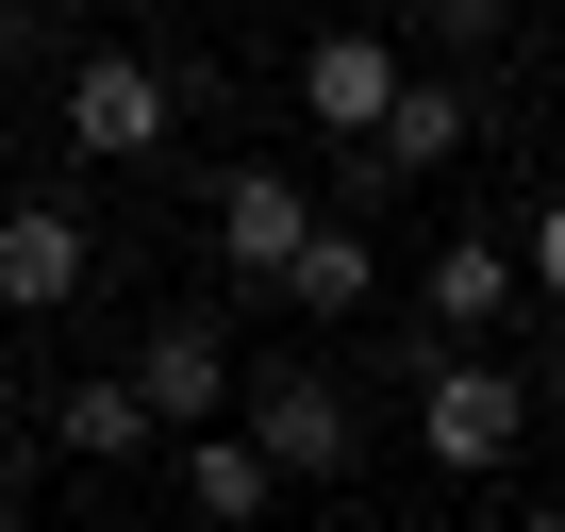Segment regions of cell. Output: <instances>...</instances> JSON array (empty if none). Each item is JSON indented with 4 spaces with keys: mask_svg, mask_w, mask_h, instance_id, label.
<instances>
[{
    "mask_svg": "<svg viewBox=\"0 0 565 532\" xmlns=\"http://www.w3.org/2000/svg\"><path fill=\"white\" fill-rule=\"evenodd\" d=\"M249 449H266L282 482H350V466H366V416H350V383H333L317 350H282V366H249Z\"/></svg>",
    "mask_w": 565,
    "mask_h": 532,
    "instance_id": "obj_1",
    "label": "cell"
},
{
    "mask_svg": "<svg viewBox=\"0 0 565 532\" xmlns=\"http://www.w3.org/2000/svg\"><path fill=\"white\" fill-rule=\"evenodd\" d=\"M515 433H532V366H515V350H449V366L416 383V449H433V466L482 482V466H515Z\"/></svg>",
    "mask_w": 565,
    "mask_h": 532,
    "instance_id": "obj_2",
    "label": "cell"
},
{
    "mask_svg": "<svg viewBox=\"0 0 565 532\" xmlns=\"http://www.w3.org/2000/svg\"><path fill=\"white\" fill-rule=\"evenodd\" d=\"M167 117H183V67H150V51H67V150H84V167H150Z\"/></svg>",
    "mask_w": 565,
    "mask_h": 532,
    "instance_id": "obj_3",
    "label": "cell"
},
{
    "mask_svg": "<svg viewBox=\"0 0 565 532\" xmlns=\"http://www.w3.org/2000/svg\"><path fill=\"white\" fill-rule=\"evenodd\" d=\"M200 249H216V284L282 300V284H300V249H317V200L282 183V167H233V183L200 200Z\"/></svg>",
    "mask_w": 565,
    "mask_h": 532,
    "instance_id": "obj_4",
    "label": "cell"
},
{
    "mask_svg": "<svg viewBox=\"0 0 565 532\" xmlns=\"http://www.w3.org/2000/svg\"><path fill=\"white\" fill-rule=\"evenodd\" d=\"M399 100H416V51H399V34H366V18H350V34H317V51H300V117H317L333 150H383V134H399Z\"/></svg>",
    "mask_w": 565,
    "mask_h": 532,
    "instance_id": "obj_5",
    "label": "cell"
},
{
    "mask_svg": "<svg viewBox=\"0 0 565 532\" xmlns=\"http://www.w3.org/2000/svg\"><path fill=\"white\" fill-rule=\"evenodd\" d=\"M515 300H532V249H515L499 216H466V233H449V249L416 266V333H433V350H482V333H499Z\"/></svg>",
    "mask_w": 565,
    "mask_h": 532,
    "instance_id": "obj_6",
    "label": "cell"
},
{
    "mask_svg": "<svg viewBox=\"0 0 565 532\" xmlns=\"http://www.w3.org/2000/svg\"><path fill=\"white\" fill-rule=\"evenodd\" d=\"M134 400H150L167 433H233V416H249V366L216 350V317H150V333H134Z\"/></svg>",
    "mask_w": 565,
    "mask_h": 532,
    "instance_id": "obj_7",
    "label": "cell"
},
{
    "mask_svg": "<svg viewBox=\"0 0 565 532\" xmlns=\"http://www.w3.org/2000/svg\"><path fill=\"white\" fill-rule=\"evenodd\" d=\"M100 300V233L67 200H0V317H67Z\"/></svg>",
    "mask_w": 565,
    "mask_h": 532,
    "instance_id": "obj_8",
    "label": "cell"
},
{
    "mask_svg": "<svg viewBox=\"0 0 565 532\" xmlns=\"http://www.w3.org/2000/svg\"><path fill=\"white\" fill-rule=\"evenodd\" d=\"M282 499H300V482L249 449V416H233V433H183V515H200V532H266Z\"/></svg>",
    "mask_w": 565,
    "mask_h": 532,
    "instance_id": "obj_9",
    "label": "cell"
},
{
    "mask_svg": "<svg viewBox=\"0 0 565 532\" xmlns=\"http://www.w3.org/2000/svg\"><path fill=\"white\" fill-rule=\"evenodd\" d=\"M150 433H167V416L134 400V366H117V383H67V400H51V449H67V466H134Z\"/></svg>",
    "mask_w": 565,
    "mask_h": 532,
    "instance_id": "obj_10",
    "label": "cell"
},
{
    "mask_svg": "<svg viewBox=\"0 0 565 532\" xmlns=\"http://www.w3.org/2000/svg\"><path fill=\"white\" fill-rule=\"evenodd\" d=\"M366 284H383V249H366V216H317V249H300V284H282V317H366Z\"/></svg>",
    "mask_w": 565,
    "mask_h": 532,
    "instance_id": "obj_11",
    "label": "cell"
},
{
    "mask_svg": "<svg viewBox=\"0 0 565 532\" xmlns=\"http://www.w3.org/2000/svg\"><path fill=\"white\" fill-rule=\"evenodd\" d=\"M466 134H482V100H466V67H416V100H399V134H383V167L416 183V167H449Z\"/></svg>",
    "mask_w": 565,
    "mask_h": 532,
    "instance_id": "obj_12",
    "label": "cell"
},
{
    "mask_svg": "<svg viewBox=\"0 0 565 532\" xmlns=\"http://www.w3.org/2000/svg\"><path fill=\"white\" fill-rule=\"evenodd\" d=\"M515 249H532V300H548V317H565V183H548V200H532V216H515Z\"/></svg>",
    "mask_w": 565,
    "mask_h": 532,
    "instance_id": "obj_13",
    "label": "cell"
},
{
    "mask_svg": "<svg viewBox=\"0 0 565 532\" xmlns=\"http://www.w3.org/2000/svg\"><path fill=\"white\" fill-rule=\"evenodd\" d=\"M499 51V0H433V67H482Z\"/></svg>",
    "mask_w": 565,
    "mask_h": 532,
    "instance_id": "obj_14",
    "label": "cell"
},
{
    "mask_svg": "<svg viewBox=\"0 0 565 532\" xmlns=\"http://www.w3.org/2000/svg\"><path fill=\"white\" fill-rule=\"evenodd\" d=\"M34 51H51V18H34V0H0V84H18Z\"/></svg>",
    "mask_w": 565,
    "mask_h": 532,
    "instance_id": "obj_15",
    "label": "cell"
},
{
    "mask_svg": "<svg viewBox=\"0 0 565 532\" xmlns=\"http://www.w3.org/2000/svg\"><path fill=\"white\" fill-rule=\"evenodd\" d=\"M532 400H565V317H548V350H532Z\"/></svg>",
    "mask_w": 565,
    "mask_h": 532,
    "instance_id": "obj_16",
    "label": "cell"
},
{
    "mask_svg": "<svg viewBox=\"0 0 565 532\" xmlns=\"http://www.w3.org/2000/svg\"><path fill=\"white\" fill-rule=\"evenodd\" d=\"M18 466H34V449H18V416H0V499H18Z\"/></svg>",
    "mask_w": 565,
    "mask_h": 532,
    "instance_id": "obj_17",
    "label": "cell"
},
{
    "mask_svg": "<svg viewBox=\"0 0 565 532\" xmlns=\"http://www.w3.org/2000/svg\"><path fill=\"white\" fill-rule=\"evenodd\" d=\"M515 532H565V499H548V515H515Z\"/></svg>",
    "mask_w": 565,
    "mask_h": 532,
    "instance_id": "obj_18",
    "label": "cell"
},
{
    "mask_svg": "<svg viewBox=\"0 0 565 532\" xmlns=\"http://www.w3.org/2000/svg\"><path fill=\"white\" fill-rule=\"evenodd\" d=\"M0 532H34V515H18V499H0Z\"/></svg>",
    "mask_w": 565,
    "mask_h": 532,
    "instance_id": "obj_19",
    "label": "cell"
}]
</instances>
